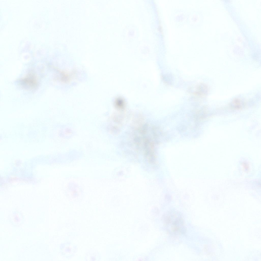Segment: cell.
Returning <instances> with one entry per match:
<instances>
[{"label":"cell","mask_w":261,"mask_h":261,"mask_svg":"<svg viewBox=\"0 0 261 261\" xmlns=\"http://www.w3.org/2000/svg\"><path fill=\"white\" fill-rule=\"evenodd\" d=\"M164 225L169 233L173 235L185 232V228L181 215L178 212H168L163 216Z\"/></svg>","instance_id":"1"},{"label":"cell","mask_w":261,"mask_h":261,"mask_svg":"<svg viewBox=\"0 0 261 261\" xmlns=\"http://www.w3.org/2000/svg\"><path fill=\"white\" fill-rule=\"evenodd\" d=\"M22 85L33 89L37 86V83L35 75L33 74H29L21 80Z\"/></svg>","instance_id":"2"},{"label":"cell","mask_w":261,"mask_h":261,"mask_svg":"<svg viewBox=\"0 0 261 261\" xmlns=\"http://www.w3.org/2000/svg\"><path fill=\"white\" fill-rule=\"evenodd\" d=\"M241 100H240L238 98L234 99L232 102V103L234 106L236 107H239L241 104Z\"/></svg>","instance_id":"3"},{"label":"cell","mask_w":261,"mask_h":261,"mask_svg":"<svg viewBox=\"0 0 261 261\" xmlns=\"http://www.w3.org/2000/svg\"><path fill=\"white\" fill-rule=\"evenodd\" d=\"M243 165L244 168L245 169L247 170L248 169L249 167L247 164H246V163H243Z\"/></svg>","instance_id":"4"}]
</instances>
